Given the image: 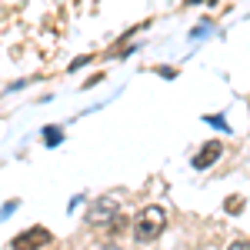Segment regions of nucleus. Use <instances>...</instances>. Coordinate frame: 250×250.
<instances>
[{"label": "nucleus", "mask_w": 250, "mask_h": 250, "mask_svg": "<svg viewBox=\"0 0 250 250\" xmlns=\"http://www.w3.org/2000/svg\"><path fill=\"white\" fill-rule=\"evenodd\" d=\"M47 244H50V230L47 227H30L20 237H14L10 250H40V247H47Z\"/></svg>", "instance_id": "nucleus-2"}, {"label": "nucleus", "mask_w": 250, "mask_h": 250, "mask_svg": "<svg viewBox=\"0 0 250 250\" xmlns=\"http://www.w3.org/2000/svg\"><path fill=\"white\" fill-rule=\"evenodd\" d=\"M117 220V200H110V197H104V200H97L94 207H90V213H87V224H114Z\"/></svg>", "instance_id": "nucleus-3"}, {"label": "nucleus", "mask_w": 250, "mask_h": 250, "mask_svg": "<svg viewBox=\"0 0 250 250\" xmlns=\"http://www.w3.org/2000/svg\"><path fill=\"white\" fill-rule=\"evenodd\" d=\"M217 157H220V144H207L200 154L193 157V167H197V170H204V167H210Z\"/></svg>", "instance_id": "nucleus-4"}, {"label": "nucleus", "mask_w": 250, "mask_h": 250, "mask_svg": "<svg viewBox=\"0 0 250 250\" xmlns=\"http://www.w3.org/2000/svg\"><path fill=\"white\" fill-rule=\"evenodd\" d=\"M60 137H63V130H60V127H47V130H43V140H47V147H57Z\"/></svg>", "instance_id": "nucleus-5"}, {"label": "nucleus", "mask_w": 250, "mask_h": 250, "mask_svg": "<svg viewBox=\"0 0 250 250\" xmlns=\"http://www.w3.org/2000/svg\"><path fill=\"white\" fill-rule=\"evenodd\" d=\"M227 250H250V244H247V240H233Z\"/></svg>", "instance_id": "nucleus-6"}, {"label": "nucleus", "mask_w": 250, "mask_h": 250, "mask_svg": "<svg viewBox=\"0 0 250 250\" xmlns=\"http://www.w3.org/2000/svg\"><path fill=\"white\" fill-rule=\"evenodd\" d=\"M164 227H167V213H164V207H144V210L137 213L134 220V233L137 240H154V237H160L164 233Z\"/></svg>", "instance_id": "nucleus-1"}]
</instances>
